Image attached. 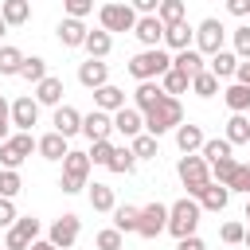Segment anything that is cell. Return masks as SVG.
<instances>
[{
  "label": "cell",
  "instance_id": "1",
  "mask_svg": "<svg viewBox=\"0 0 250 250\" xmlns=\"http://www.w3.org/2000/svg\"><path fill=\"white\" fill-rule=\"evenodd\" d=\"M180 121H184V105H180V98H172V94H164L152 109H145V133H152L156 141H160L164 133H172Z\"/></svg>",
  "mask_w": 250,
  "mask_h": 250
},
{
  "label": "cell",
  "instance_id": "2",
  "mask_svg": "<svg viewBox=\"0 0 250 250\" xmlns=\"http://www.w3.org/2000/svg\"><path fill=\"white\" fill-rule=\"evenodd\" d=\"M168 66H172V55H168L164 47H145V51H137V55L129 59V74H133L137 82L160 78V74H164Z\"/></svg>",
  "mask_w": 250,
  "mask_h": 250
},
{
  "label": "cell",
  "instance_id": "3",
  "mask_svg": "<svg viewBox=\"0 0 250 250\" xmlns=\"http://www.w3.org/2000/svg\"><path fill=\"white\" fill-rule=\"evenodd\" d=\"M176 176H180V184L188 188V195L195 199V195L211 184V164H207L199 152H184V156H180V164H176Z\"/></svg>",
  "mask_w": 250,
  "mask_h": 250
},
{
  "label": "cell",
  "instance_id": "4",
  "mask_svg": "<svg viewBox=\"0 0 250 250\" xmlns=\"http://www.w3.org/2000/svg\"><path fill=\"white\" fill-rule=\"evenodd\" d=\"M199 215H203V207H199V199H191V195H184V199H176L172 207H168V234H176V238H184V234H195V227H199Z\"/></svg>",
  "mask_w": 250,
  "mask_h": 250
},
{
  "label": "cell",
  "instance_id": "5",
  "mask_svg": "<svg viewBox=\"0 0 250 250\" xmlns=\"http://www.w3.org/2000/svg\"><path fill=\"white\" fill-rule=\"evenodd\" d=\"M86 176H90V152H82V148H66L59 188H62L66 195H78V191L86 188Z\"/></svg>",
  "mask_w": 250,
  "mask_h": 250
},
{
  "label": "cell",
  "instance_id": "6",
  "mask_svg": "<svg viewBox=\"0 0 250 250\" xmlns=\"http://www.w3.org/2000/svg\"><path fill=\"white\" fill-rule=\"evenodd\" d=\"M98 20H102V27L113 35V31H133V23H137V12H133V4H102L98 8Z\"/></svg>",
  "mask_w": 250,
  "mask_h": 250
},
{
  "label": "cell",
  "instance_id": "7",
  "mask_svg": "<svg viewBox=\"0 0 250 250\" xmlns=\"http://www.w3.org/2000/svg\"><path fill=\"white\" fill-rule=\"evenodd\" d=\"M31 152H35V137L31 133H16V137L0 141V164L4 168H20Z\"/></svg>",
  "mask_w": 250,
  "mask_h": 250
},
{
  "label": "cell",
  "instance_id": "8",
  "mask_svg": "<svg viewBox=\"0 0 250 250\" xmlns=\"http://www.w3.org/2000/svg\"><path fill=\"white\" fill-rule=\"evenodd\" d=\"M39 230H43V223H39L35 215H20V219L8 227V238H4V246H8V250H27V246L39 238Z\"/></svg>",
  "mask_w": 250,
  "mask_h": 250
},
{
  "label": "cell",
  "instance_id": "9",
  "mask_svg": "<svg viewBox=\"0 0 250 250\" xmlns=\"http://www.w3.org/2000/svg\"><path fill=\"white\" fill-rule=\"evenodd\" d=\"M223 39H227V27H223L215 16H207V20L195 27V43H191V47H195L199 55H215V51H223Z\"/></svg>",
  "mask_w": 250,
  "mask_h": 250
},
{
  "label": "cell",
  "instance_id": "10",
  "mask_svg": "<svg viewBox=\"0 0 250 250\" xmlns=\"http://www.w3.org/2000/svg\"><path fill=\"white\" fill-rule=\"evenodd\" d=\"M78 230H82V219L74 215V211H66V215H59L55 223H51V230H47V238L59 246V250H70L74 242H78Z\"/></svg>",
  "mask_w": 250,
  "mask_h": 250
},
{
  "label": "cell",
  "instance_id": "11",
  "mask_svg": "<svg viewBox=\"0 0 250 250\" xmlns=\"http://www.w3.org/2000/svg\"><path fill=\"white\" fill-rule=\"evenodd\" d=\"M164 227H168V207H164L160 199L148 203V207H141V219H137V234H141V238H156Z\"/></svg>",
  "mask_w": 250,
  "mask_h": 250
},
{
  "label": "cell",
  "instance_id": "12",
  "mask_svg": "<svg viewBox=\"0 0 250 250\" xmlns=\"http://www.w3.org/2000/svg\"><path fill=\"white\" fill-rule=\"evenodd\" d=\"M35 121H39V102H35L31 94L16 98V102H12V125H16L20 133H31Z\"/></svg>",
  "mask_w": 250,
  "mask_h": 250
},
{
  "label": "cell",
  "instance_id": "13",
  "mask_svg": "<svg viewBox=\"0 0 250 250\" xmlns=\"http://www.w3.org/2000/svg\"><path fill=\"white\" fill-rule=\"evenodd\" d=\"M113 133H121V137H137V133H145V113H141L137 105H121V109H113Z\"/></svg>",
  "mask_w": 250,
  "mask_h": 250
},
{
  "label": "cell",
  "instance_id": "14",
  "mask_svg": "<svg viewBox=\"0 0 250 250\" xmlns=\"http://www.w3.org/2000/svg\"><path fill=\"white\" fill-rule=\"evenodd\" d=\"M133 35L141 39V47H160V43H164V23H160L156 16H137Z\"/></svg>",
  "mask_w": 250,
  "mask_h": 250
},
{
  "label": "cell",
  "instance_id": "15",
  "mask_svg": "<svg viewBox=\"0 0 250 250\" xmlns=\"http://www.w3.org/2000/svg\"><path fill=\"white\" fill-rule=\"evenodd\" d=\"M78 82H82L86 90L105 86V82H109V62H102V59H86V62H78Z\"/></svg>",
  "mask_w": 250,
  "mask_h": 250
},
{
  "label": "cell",
  "instance_id": "16",
  "mask_svg": "<svg viewBox=\"0 0 250 250\" xmlns=\"http://www.w3.org/2000/svg\"><path fill=\"white\" fill-rule=\"evenodd\" d=\"M51 125H55V133H62V137L70 141L74 133H82V113H78L74 105H55V117H51Z\"/></svg>",
  "mask_w": 250,
  "mask_h": 250
},
{
  "label": "cell",
  "instance_id": "17",
  "mask_svg": "<svg viewBox=\"0 0 250 250\" xmlns=\"http://www.w3.org/2000/svg\"><path fill=\"white\" fill-rule=\"evenodd\" d=\"M82 133H86L90 141L109 137V133H113V113H105V109H98V105H94V113H86V117H82Z\"/></svg>",
  "mask_w": 250,
  "mask_h": 250
},
{
  "label": "cell",
  "instance_id": "18",
  "mask_svg": "<svg viewBox=\"0 0 250 250\" xmlns=\"http://www.w3.org/2000/svg\"><path fill=\"white\" fill-rule=\"evenodd\" d=\"M191 43H195V27H191L188 20H180V23H168V27H164V47L184 51V47H191Z\"/></svg>",
  "mask_w": 250,
  "mask_h": 250
},
{
  "label": "cell",
  "instance_id": "19",
  "mask_svg": "<svg viewBox=\"0 0 250 250\" xmlns=\"http://www.w3.org/2000/svg\"><path fill=\"white\" fill-rule=\"evenodd\" d=\"M66 148H70V145H66V137H62V133H55V129H51V133H43V137L35 141V152H39L43 160H62V156H66Z\"/></svg>",
  "mask_w": 250,
  "mask_h": 250
},
{
  "label": "cell",
  "instance_id": "20",
  "mask_svg": "<svg viewBox=\"0 0 250 250\" xmlns=\"http://www.w3.org/2000/svg\"><path fill=\"white\" fill-rule=\"evenodd\" d=\"M195 199H199V207H203V211H223V207L230 203V188H227V184H215V180H211V184H207V188H203V191H199Z\"/></svg>",
  "mask_w": 250,
  "mask_h": 250
},
{
  "label": "cell",
  "instance_id": "21",
  "mask_svg": "<svg viewBox=\"0 0 250 250\" xmlns=\"http://www.w3.org/2000/svg\"><path fill=\"white\" fill-rule=\"evenodd\" d=\"M172 66H176L180 74H188V78H195L199 70H207L203 55H199L195 47H184V51H176V55H172Z\"/></svg>",
  "mask_w": 250,
  "mask_h": 250
},
{
  "label": "cell",
  "instance_id": "22",
  "mask_svg": "<svg viewBox=\"0 0 250 250\" xmlns=\"http://www.w3.org/2000/svg\"><path fill=\"white\" fill-rule=\"evenodd\" d=\"M35 102L39 105H62V78H55V74L39 78L35 82Z\"/></svg>",
  "mask_w": 250,
  "mask_h": 250
},
{
  "label": "cell",
  "instance_id": "23",
  "mask_svg": "<svg viewBox=\"0 0 250 250\" xmlns=\"http://www.w3.org/2000/svg\"><path fill=\"white\" fill-rule=\"evenodd\" d=\"M86 31H90V27H86L82 20L66 16V20L59 23V43H62V47H82V43H86Z\"/></svg>",
  "mask_w": 250,
  "mask_h": 250
},
{
  "label": "cell",
  "instance_id": "24",
  "mask_svg": "<svg viewBox=\"0 0 250 250\" xmlns=\"http://www.w3.org/2000/svg\"><path fill=\"white\" fill-rule=\"evenodd\" d=\"M234 66H238V55L234 51H215V55H207V70L223 82V78H234Z\"/></svg>",
  "mask_w": 250,
  "mask_h": 250
},
{
  "label": "cell",
  "instance_id": "25",
  "mask_svg": "<svg viewBox=\"0 0 250 250\" xmlns=\"http://www.w3.org/2000/svg\"><path fill=\"white\" fill-rule=\"evenodd\" d=\"M164 98V90H160V82L156 78H148V82H137V90H133V105L145 113V109H152L156 102Z\"/></svg>",
  "mask_w": 250,
  "mask_h": 250
},
{
  "label": "cell",
  "instance_id": "26",
  "mask_svg": "<svg viewBox=\"0 0 250 250\" xmlns=\"http://www.w3.org/2000/svg\"><path fill=\"white\" fill-rule=\"evenodd\" d=\"M203 141H207V137H203L199 125H191V121H188V125H184V121L176 125V145H180V152H199Z\"/></svg>",
  "mask_w": 250,
  "mask_h": 250
},
{
  "label": "cell",
  "instance_id": "27",
  "mask_svg": "<svg viewBox=\"0 0 250 250\" xmlns=\"http://www.w3.org/2000/svg\"><path fill=\"white\" fill-rule=\"evenodd\" d=\"M82 47H86V55H90V59H105V55L113 51V35H109L105 27L86 31V43H82Z\"/></svg>",
  "mask_w": 250,
  "mask_h": 250
},
{
  "label": "cell",
  "instance_id": "28",
  "mask_svg": "<svg viewBox=\"0 0 250 250\" xmlns=\"http://www.w3.org/2000/svg\"><path fill=\"white\" fill-rule=\"evenodd\" d=\"M94 105H98V109H105V113H113V109H121V105H125V90H117L113 82H105V86H98V90H94Z\"/></svg>",
  "mask_w": 250,
  "mask_h": 250
},
{
  "label": "cell",
  "instance_id": "29",
  "mask_svg": "<svg viewBox=\"0 0 250 250\" xmlns=\"http://www.w3.org/2000/svg\"><path fill=\"white\" fill-rule=\"evenodd\" d=\"M0 16H4L8 27H20V23L31 20V0H4L0 4Z\"/></svg>",
  "mask_w": 250,
  "mask_h": 250
},
{
  "label": "cell",
  "instance_id": "30",
  "mask_svg": "<svg viewBox=\"0 0 250 250\" xmlns=\"http://www.w3.org/2000/svg\"><path fill=\"white\" fill-rule=\"evenodd\" d=\"M137 219H141V207H133V203L113 207V227H117L121 234H137Z\"/></svg>",
  "mask_w": 250,
  "mask_h": 250
},
{
  "label": "cell",
  "instance_id": "31",
  "mask_svg": "<svg viewBox=\"0 0 250 250\" xmlns=\"http://www.w3.org/2000/svg\"><path fill=\"white\" fill-rule=\"evenodd\" d=\"M223 102L230 105V113H246V109H250V86H242V82H230V86L223 90Z\"/></svg>",
  "mask_w": 250,
  "mask_h": 250
},
{
  "label": "cell",
  "instance_id": "32",
  "mask_svg": "<svg viewBox=\"0 0 250 250\" xmlns=\"http://www.w3.org/2000/svg\"><path fill=\"white\" fill-rule=\"evenodd\" d=\"M129 148H133L137 160H152V156H160V145H156L152 133H137V137H129Z\"/></svg>",
  "mask_w": 250,
  "mask_h": 250
},
{
  "label": "cell",
  "instance_id": "33",
  "mask_svg": "<svg viewBox=\"0 0 250 250\" xmlns=\"http://www.w3.org/2000/svg\"><path fill=\"white\" fill-rule=\"evenodd\" d=\"M105 168H109V172H117V176H129V172L137 168V156H133V148H129V145H121V148L113 145V156H109V164H105Z\"/></svg>",
  "mask_w": 250,
  "mask_h": 250
},
{
  "label": "cell",
  "instance_id": "34",
  "mask_svg": "<svg viewBox=\"0 0 250 250\" xmlns=\"http://www.w3.org/2000/svg\"><path fill=\"white\" fill-rule=\"evenodd\" d=\"M227 141H230V145H250V117H246V113H230V121H227Z\"/></svg>",
  "mask_w": 250,
  "mask_h": 250
},
{
  "label": "cell",
  "instance_id": "35",
  "mask_svg": "<svg viewBox=\"0 0 250 250\" xmlns=\"http://www.w3.org/2000/svg\"><path fill=\"white\" fill-rule=\"evenodd\" d=\"M86 188H90V207H94V211H113V207H117L109 184H86Z\"/></svg>",
  "mask_w": 250,
  "mask_h": 250
},
{
  "label": "cell",
  "instance_id": "36",
  "mask_svg": "<svg viewBox=\"0 0 250 250\" xmlns=\"http://www.w3.org/2000/svg\"><path fill=\"white\" fill-rule=\"evenodd\" d=\"M188 86H191V78H188V74H180L176 66H168V70L160 74V90H164V94H172V98H176V94H184Z\"/></svg>",
  "mask_w": 250,
  "mask_h": 250
},
{
  "label": "cell",
  "instance_id": "37",
  "mask_svg": "<svg viewBox=\"0 0 250 250\" xmlns=\"http://www.w3.org/2000/svg\"><path fill=\"white\" fill-rule=\"evenodd\" d=\"M23 66V51L12 43H0V74H20Z\"/></svg>",
  "mask_w": 250,
  "mask_h": 250
},
{
  "label": "cell",
  "instance_id": "38",
  "mask_svg": "<svg viewBox=\"0 0 250 250\" xmlns=\"http://www.w3.org/2000/svg\"><path fill=\"white\" fill-rule=\"evenodd\" d=\"M230 141L227 137H215V141H203V148H199V156L207 160V164H215V160H223V156H230Z\"/></svg>",
  "mask_w": 250,
  "mask_h": 250
},
{
  "label": "cell",
  "instance_id": "39",
  "mask_svg": "<svg viewBox=\"0 0 250 250\" xmlns=\"http://www.w3.org/2000/svg\"><path fill=\"white\" fill-rule=\"evenodd\" d=\"M191 94H199V98H215V94H219V78H215L211 70H199V74L191 78Z\"/></svg>",
  "mask_w": 250,
  "mask_h": 250
},
{
  "label": "cell",
  "instance_id": "40",
  "mask_svg": "<svg viewBox=\"0 0 250 250\" xmlns=\"http://www.w3.org/2000/svg\"><path fill=\"white\" fill-rule=\"evenodd\" d=\"M184 12H188V8H184V0H160V8H156V20L168 27V23H180V20H184Z\"/></svg>",
  "mask_w": 250,
  "mask_h": 250
},
{
  "label": "cell",
  "instance_id": "41",
  "mask_svg": "<svg viewBox=\"0 0 250 250\" xmlns=\"http://www.w3.org/2000/svg\"><path fill=\"white\" fill-rule=\"evenodd\" d=\"M20 78H27V82H39V78H47V59H39V55H23V66H20Z\"/></svg>",
  "mask_w": 250,
  "mask_h": 250
},
{
  "label": "cell",
  "instance_id": "42",
  "mask_svg": "<svg viewBox=\"0 0 250 250\" xmlns=\"http://www.w3.org/2000/svg\"><path fill=\"white\" fill-rule=\"evenodd\" d=\"M20 188H23L20 172H16V168H0V195H4V199H16Z\"/></svg>",
  "mask_w": 250,
  "mask_h": 250
},
{
  "label": "cell",
  "instance_id": "43",
  "mask_svg": "<svg viewBox=\"0 0 250 250\" xmlns=\"http://www.w3.org/2000/svg\"><path fill=\"white\" fill-rule=\"evenodd\" d=\"M238 172V160L234 156H223V160H215L211 164V176H215V184H230V176Z\"/></svg>",
  "mask_w": 250,
  "mask_h": 250
},
{
  "label": "cell",
  "instance_id": "44",
  "mask_svg": "<svg viewBox=\"0 0 250 250\" xmlns=\"http://www.w3.org/2000/svg\"><path fill=\"white\" fill-rule=\"evenodd\" d=\"M94 246H98V250H121V246H125V234H121L117 227H109V230H98Z\"/></svg>",
  "mask_w": 250,
  "mask_h": 250
},
{
  "label": "cell",
  "instance_id": "45",
  "mask_svg": "<svg viewBox=\"0 0 250 250\" xmlns=\"http://www.w3.org/2000/svg\"><path fill=\"white\" fill-rule=\"evenodd\" d=\"M113 156V141L102 137V141H90V164H109Z\"/></svg>",
  "mask_w": 250,
  "mask_h": 250
},
{
  "label": "cell",
  "instance_id": "46",
  "mask_svg": "<svg viewBox=\"0 0 250 250\" xmlns=\"http://www.w3.org/2000/svg\"><path fill=\"white\" fill-rule=\"evenodd\" d=\"M242 234H246V227H242V223H234V219L219 227V238H223V242H230V246H234V242H242Z\"/></svg>",
  "mask_w": 250,
  "mask_h": 250
},
{
  "label": "cell",
  "instance_id": "47",
  "mask_svg": "<svg viewBox=\"0 0 250 250\" xmlns=\"http://www.w3.org/2000/svg\"><path fill=\"white\" fill-rule=\"evenodd\" d=\"M234 55L250 59V27H234Z\"/></svg>",
  "mask_w": 250,
  "mask_h": 250
},
{
  "label": "cell",
  "instance_id": "48",
  "mask_svg": "<svg viewBox=\"0 0 250 250\" xmlns=\"http://www.w3.org/2000/svg\"><path fill=\"white\" fill-rule=\"evenodd\" d=\"M62 8H66V16H74V20H82V16H90V8H94V0H62Z\"/></svg>",
  "mask_w": 250,
  "mask_h": 250
},
{
  "label": "cell",
  "instance_id": "49",
  "mask_svg": "<svg viewBox=\"0 0 250 250\" xmlns=\"http://www.w3.org/2000/svg\"><path fill=\"white\" fill-rule=\"evenodd\" d=\"M8 129H12V102L0 94V141H8Z\"/></svg>",
  "mask_w": 250,
  "mask_h": 250
},
{
  "label": "cell",
  "instance_id": "50",
  "mask_svg": "<svg viewBox=\"0 0 250 250\" xmlns=\"http://www.w3.org/2000/svg\"><path fill=\"white\" fill-rule=\"evenodd\" d=\"M246 180H250V168H246V164H238V172L230 176V184H227V188H230V191H242V195H246Z\"/></svg>",
  "mask_w": 250,
  "mask_h": 250
},
{
  "label": "cell",
  "instance_id": "51",
  "mask_svg": "<svg viewBox=\"0 0 250 250\" xmlns=\"http://www.w3.org/2000/svg\"><path fill=\"white\" fill-rule=\"evenodd\" d=\"M16 219H20V215H16V203H12V199H4V195H0V227H12V223H16Z\"/></svg>",
  "mask_w": 250,
  "mask_h": 250
},
{
  "label": "cell",
  "instance_id": "52",
  "mask_svg": "<svg viewBox=\"0 0 250 250\" xmlns=\"http://www.w3.org/2000/svg\"><path fill=\"white\" fill-rule=\"evenodd\" d=\"M133 4V12H141V16H156V8H160V0H129Z\"/></svg>",
  "mask_w": 250,
  "mask_h": 250
},
{
  "label": "cell",
  "instance_id": "53",
  "mask_svg": "<svg viewBox=\"0 0 250 250\" xmlns=\"http://www.w3.org/2000/svg\"><path fill=\"white\" fill-rule=\"evenodd\" d=\"M234 82L250 86V59H238V66H234Z\"/></svg>",
  "mask_w": 250,
  "mask_h": 250
},
{
  "label": "cell",
  "instance_id": "54",
  "mask_svg": "<svg viewBox=\"0 0 250 250\" xmlns=\"http://www.w3.org/2000/svg\"><path fill=\"white\" fill-rule=\"evenodd\" d=\"M176 250H207V246H203V238H199V234H184Z\"/></svg>",
  "mask_w": 250,
  "mask_h": 250
},
{
  "label": "cell",
  "instance_id": "55",
  "mask_svg": "<svg viewBox=\"0 0 250 250\" xmlns=\"http://www.w3.org/2000/svg\"><path fill=\"white\" fill-rule=\"evenodd\" d=\"M227 12L230 16H250V0H227Z\"/></svg>",
  "mask_w": 250,
  "mask_h": 250
},
{
  "label": "cell",
  "instance_id": "56",
  "mask_svg": "<svg viewBox=\"0 0 250 250\" xmlns=\"http://www.w3.org/2000/svg\"><path fill=\"white\" fill-rule=\"evenodd\" d=\"M27 250H59V246H55V242H51V238H35V242H31V246H27Z\"/></svg>",
  "mask_w": 250,
  "mask_h": 250
},
{
  "label": "cell",
  "instance_id": "57",
  "mask_svg": "<svg viewBox=\"0 0 250 250\" xmlns=\"http://www.w3.org/2000/svg\"><path fill=\"white\" fill-rule=\"evenodd\" d=\"M4 35H8V23H4V16H0V39H4Z\"/></svg>",
  "mask_w": 250,
  "mask_h": 250
},
{
  "label": "cell",
  "instance_id": "58",
  "mask_svg": "<svg viewBox=\"0 0 250 250\" xmlns=\"http://www.w3.org/2000/svg\"><path fill=\"white\" fill-rule=\"evenodd\" d=\"M242 242H246V246H250V227H246V234H242Z\"/></svg>",
  "mask_w": 250,
  "mask_h": 250
},
{
  "label": "cell",
  "instance_id": "59",
  "mask_svg": "<svg viewBox=\"0 0 250 250\" xmlns=\"http://www.w3.org/2000/svg\"><path fill=\"white\" fill-rule=\"evenodd\" d=\"M246 219H250V195H246Z\"/></svg>",
  "mask_w": 250,
  "mask_h": 250
},
{
  "label": "cell",
  "instance_id": "60",
  "mask_svg": "<svg viewBox=\"0 0 250 250\" xmlns=\"http://www.w3.org/2000/svg\"><path fill=\"white\" fill-rule=\"evenodd\" d=\"M246 195H250V180H246Z\"/></svg>",
  "mask_w": 250,
  "mask_h": 250
},
{
  "label": "cell",
  "instance_id": "61",
  "mask_svg": "<svg viewBox=\"0 0 250 250\" xmlns=\"http://www.w3.org/2000/svg\"><path fill=\"white\" fill-rule=\"evenodd\" d=\"M4 250H8V246H4Z\"/></svg>",
  "mask_w": 250,
  "mask_h": 250
}]
</instances>
